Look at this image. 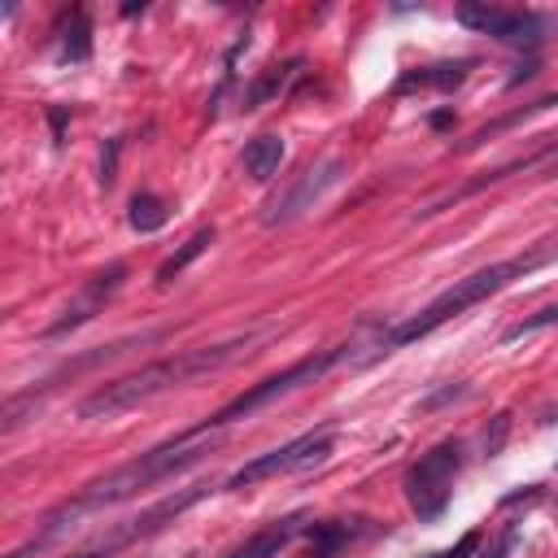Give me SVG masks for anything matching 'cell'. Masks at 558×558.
<instances>
[{"instance_id":"cell-1","label":"cell","mask_w":558,"mask_h":558,"mask_svg":"<svg viewBox=\"0 0 558 558\" xmlns=\"http://www.w3.org/2000/svg\"><path fill=\"white\" fill-rule=\"evenodd\" d=\"M554 257H558V244L545 240V244H536V248H527V253L501 257V262H493V266H480V270L453 279V283H449L440 296H432L418 314H410V318H401V323H392V327H379V331L366 336V340H353V366H366V362H375V357H384V353H392V349H405V344H414V340H427L436 327L453 323V318L466 314L471 305L497 296L501 288H510L514 279L541 270V266L554 262Z\"/></svg>"},{"instance_id":"cell-2","label":"cell","mask_w":558,"mask_h":558,"mask_svg":"<svg viewBox=\"0 0 558 558\" xmlns=\"http://www.w3.org/2000/svg\"><path fill=\"white\" fill-rule=\"evenodd\" d=\"M214 445H218V436H174V440H166V445H157V449H148V453H140V458H131V462L113 466L109 475L92 480L74 501H65L61 510H52V514L44 519L48 527H44L31 545L13 549L9 558H26L31 549H39V545L57 541L65 527H74V519H83V514H92V510L122 506V501H131V497H140V493H148V488H157L161 480H174L179 471H187V466L205 462V458L214 453Z\"/></svg>"},{"instance_id":"cell-3","label":"cell","mask_w":558,"mask_h":558,"mask_svg":"<svg viewBox=\"0 0 558 558\" xmlns=\"http://www.w3.org/2000/svg\"><path fill=\"white\" fill-rule=\"evenodd\" d=\"M257 336L262 331H244V336H231L222 344L179 349V353H166V357H157V362H148V366L131 371V375H118V379L100 384L96 392H87L78 401V418H118V414H126V410H135V405L170 392V388H183V384H192L201 375H214V371L231 366L235 357H244L257 344Z\"/></svg>"},{"instance_id":"cell-4","label":"cell","mask_w":558,"mask_h":558,"mask_svg":"<svg viewBox=\"0 0 558 558\" xmlns=\"http://www.w3.org/2000/svg\"><path fill=\"white\" fill-rule=\"evenodd\" d=\"M353 366V340L349 344H331V349H318V353H310V357H301V362H292L288 371H279V375H266L262 384H253V388H244L235 401H227L218 414H209L205 423H196V427H187L183 436H209V427H227V423H240V418H248V414H257L262 405H270V401H279V397H288V392H296V388H305V384H318L331 366Z\"/></svg>"},{"instance_id":"cell-5","label":"cell","mask_w":558,"mask_h":558,"mask_svg":"<svg viewBox=\"0 0 558 558\" xmlns=\"http://www.w3.org/2000/svg\"><path fill=\"white\" fill-rule=\"evenodd\" d=\"M462 440H440L436 449H427L410 471H405V501L423 523H436L453 497V480L462 471Z\"/></svg>"},{"instance_id":"cell-6","label":"cell","mask_w":558,"mask_h":558,"mask_svg":"<svg viewBox=\"0 0 558 558\" xmlns=\"http://www.w3.org/2000/svg\"><path fill=\"white\" fill-rule=\"evenodd\" d=\"M331 449H336V427L327 423V427H318V432H305V436H296V440H288V445H279V449H270V453H257L253 462H244V466L227 480V488H248V484L270 480V475L310 471V466H318Z\"/></svg>"},{"instance_id":"cell-7","label":"cell","mask_w":558,"mask_h":558,"mask_svg":"<svg viewBox=\"0 0 558 558\" xmlns=\"http://www.w3.org/2000/svg\"><path fill=\"white\" fill-rule=\"evenodd\" d=\"M458 22L480 31V35H493L497 44H510V48H536L549 39L554 22L536 9H501V4H458Z\"/></svg>"},{"instance_id":"cell-8","label":"cell","mask_w":558,"mask_h":558,"mask_svg":"<svg viewBox=\"0 0 558 558\" xmlns=\"http://www.w3.org/2000/svg\"><path fill=\"white\" fill-rule=\"evenodd\" d=\"M344 179V161L340 157H327V161H318L314 170H305V174H296V183L283 192V196H275L270 201V209L262 214V222L266 227H283V222H292V218H301L305 209H314L336 183Z\"/></svg>"},{"instance_id":"cell-9","label":"cell","mask_w":558,"mask_h":558,"mask_svg":"<svg viewBox=\"0 0 558 558\" xmlns=\"http://www.w3.org/2000/svg\"><path fill=\"white\" fill-rule=\"evenodd\" d=\"M122 279H126V266H122V262H109L105 270H96V275L83 283V292H78V296H74V301L61 310V318H57V323H52L44 336H48V340H57V336H65V331H74V327L92 323V318L105 310V301H109V296L122 288Z\"/></svg>"},{"instance_id":"cell-10","label":"cell","mask_w":558,"mask_h":558,"mask_svg":"<svg viewBox=\"0 0 558 558\" xmlns=\"http://www.w3.org/2000/svg\"><path fill=\"white\" fill-rule=\"evenodd\" d=\"M554 157H558V144H545V148H536V153H527V157H514V161H506V166H497V170H484L480 179H471V183H462L458 192H449V196L432 201L427 209H418V218H432V214L449 209L453 201H466V196H475V192H484L488 183H501V179H510V174H527V170H536V166H545V161H554Z\"/></svg>"},{"instance_id":"cell-11","label":"cell","mask_w":558,"mask_h":558,"mask_svg":"<svg viewBox=\"0 0 558 558\" xmlns=\"http://www.w3.org/2000/svg\"><path fill=\"white\" fill-rule=\"evenodd\" d=\"M301 532H305V514H288V519H275L270 527L253 532L244 545L227 549L222 558H279V554H283Z\"/></svg>"},{"instance_id":"cell-12","label":"cell","mask_w":558,"mask_h":558,"mask_svg":"<svg viewBox=\"0 0 558 558\" xmlns=\"http://www.w3.org/2000/svg\"><path fill=\"white\" fill-rule=\"evenodd\" d=\"M471 57H458V61H440V65H423V70H405L397 78V96L405 92H453L458 83H466L471 74Z\"/></svg>"},{"instance_id":"cell-13","label":"cell","mask_w":558,"mask_h":558,"mask_svg":"<svg viewBox=\"0 0 558 558\" xmlns=\"http://www.w3.org/2000/svg\"><path fill=\"white\" fill-rule=\"evenodd\" d=\"M283 140L279 135H257V140H248V148H244V174L253 179V183H270L275 174H279V166H283Z\"/></svg>"},{"instance_id":"cell-14","label":"cell","mask_w":558,"mask_h":558,"mask_svg":"<svg viewBox=\"0 0 558 558\" xmlns=\"http://www.w3.org/2000/svg\"><path fill=\"white\" fill-rule=\"evenodd\" d=\"M209 244H214V227H201V231H196V235H192V240H187L179 253H170V257L157 266V283H170V279H174L179 270H187V266H192V262H196V257H201Z\"/></svg>"},{"instance_id":"cell-15","label":"cell","mask_w":558,"mask_h":558,"mask_svg":"<svg viewBox=\"0 0 558 558\" xmlns=\"http://www.w3.org/2000/svg\"><path fill=\"white\" fill-rule=\"evenodd\" d=\"M61 57L65 61H87L92 57V26H87V13L74 9L70 13V26L61 31Z\"/></svg>"},{"instance_id":"cell-16","label":"cell","mask_w":558,"mask_h":558,"mask_svg":"<svg viewBox=\"0 0 558 558\" xmlns=\"http://www.w3.org/2000/svg\"><path fill=\"white\" fill-rule=\"evenodd\" d=\"M166 201L161 196H153V192H135L131 196V227L140 231V235H148V231H157V227H166Z\"/></svg>"},{"instance_id":"cell-17","label":"cell","mask_w":558,"mask_h":558,"mask_svg":"<svg viewBox=\"0 0 558 558\" xmlns=\"http://www.w3.org/2000/svg\"><path fill=\"white\" fill-rule=\"evenodd\" d=\"M305 532H310V541H314V558H336L340 545L349 541V527H344V523H310Z\"/></svg>"},{"instance_id":"cell-18","label":"cell","mask_w":558,"mask_h":558,"mask_svg":"<svg viewBox=\"0 0 558 558\" xmlns=\"http://www.w3.org/2000/svg\"><path fill=\"white\" fill-rule=\"evenodd\" d=\"M296 70H301V61H288L283 70H270V74H266V78H262V83H257V87H253V92L244 96V109H257V105H262L266 96H275V92H283V83H288V78H292Z\"/></svg>"},{"instance_id":"cell-19","label":"cell","mask_w":558,"mask_h":558,"mask_svg":"<svg viewBox=\"0 0 558 558\" xmlns=\"http://www.w3.org/2000/svg\"><path fill=\"white\" fill-rule=\"evenodd\" d=\"M545 327H558V305H545L541 314H532V318H523V323L506 327V331H501V344H514V340L536 336V331H545Z\"/></svg>"},{"instance_id":"cell-20","label":"cell","mask_w":558,"mask_h":558,"mask_svg":"<svg viewBox=\"0 0 558 558\" xmlns=\"http://www.w3.org/2000/svg\"><path fill=\"white\" fill-rule=\"evenodd\" d=\"M506 432H510V414H497V418H493V432H484V453H488V458H497V453H501Z\"/></svg>"},{"instance_id":"cell-21","label":"cell","mask_w":558,"mask_h":558,"mask_svg":"<svg viewBox=\"0 0 558 558\" xmlns=\"http://www.w3.org/2000/svg\"><path fill=\"white\" fill-rule=\"evenodd\" d=\"M118 153H122V140H109L105 153H100V183H105V187L118 179Z\"/></svg>"},{"instance_id":"cell-22","label":"cell","mask_w":558,"mask_h":558,"mask_svg":"<svg viewBox=\"0 0 558 558\" xmlns=\"http://www.w3.org/2000/svg\"><path fill=\"white\" fill-rule=\"evenodd\" d=\"M475 545H480V532H466V536H458V545H449L432 558H466V554H475Z\"/></svg>"},{"instance_id":"cell-23","label":"cell","mask_w":558,"mask_h":558,"mask_svg":"<svg viewBox=\"0 0 558 558\" xmlns=\"http://www.w3.org/2000/svg\"><path fill=\"white\" fill-rule=\"evenodd\" d=\"M458 397H466V384H449V388L432 392V397L423 401V410H436V405H445V401H458Z\"/></svg>"},{"instance_id":"cell-24","label":"cell","mask_w":558,"mask_h":558,"mask_svg":"<svg viewBox=\"0 0 558 558\" xmlns=\"http://www.w3.org/2000/svg\"><path fill=\"white\" fill-rule=\"evenodd\" d=\"M510 549H514V527H506V532H501V541L493 545V554H484V558H506Z\"/></svg>"},{"instance_id":"cell-25","label":"cell","mask_w":558,"mask_h":558,"mask_svg":"<svg viewBox=\"0 0 558 558\" xmlns=\"http://www.w3.org/2000/svg\"><path fill=\"white\" fill-rule=\"evenodd\" d=\"M118 549L109 545V541H100V545H92V549H78V554H70V558H113Z\"/></svg>"},{"instance_id":"cell-26","label":"cell","mask_w":558,"mask_h":558,"mask_svg":"<svg viewBox=\"0 0 558 558\" xmlns=\"http://www.w3.org/2000/svg\"><path fill=\"white\" fill-rule=\"evenodd\" d=\"M61 126H65V113H61V109H52V131H57V144H61Z\"/></svg>"}]
</instances>
